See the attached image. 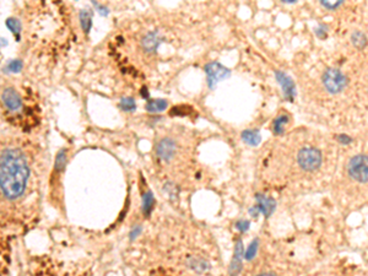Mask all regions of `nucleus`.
<instances>
[{
  "label": "nucleus",
  "mask_w": 368,
  "mask_h": 276,
  "mask_svg": "<svg viewBox=\"0 0 368 276\" xmlns=\"http://www.w3.org/2000/svg\"><path fill=\"white\" fill-rule=\"evenodd\" d=\"M157 156L164 161H170L172 157L176 154V144L172 139L165 138L157 144V148H156Z\"/></svg>",
  "instance_id": "9"
},
{
  "label": "nucleus",
  "mask_w": 368,
  "mask_h": 276,
  "mask_svg": "<svg viewBox=\"0 0 368 276\" xmlns=\"http://www.w3.org/2000/svg\"><path fill=\"white\" fill-rule=\"evenodd\" d=\"M275 77H276L277 83L281 85L285 98L290 102L294 101L295 96H296V85H295L294 80H292V79L290 78L287 74H285V72L280 71V70L275 71Z\"/></svg>",
  "instance_id": "6"
},
{
  "label": "nucleus",
  "mask_w": 368,
  "mask_h": 276,
  "mask_svg": "<svg viewBox=\"0 0 368 276\" xmlns=\"http://www.w3.org/2000/svg\"><path fill=\"white\" fill-rule=\"evenodd\" d=\"M119 107L125 112H134L137 108V103L132 97H124V98L120 99Z\"/></svg>",
  "instance_id": "17"
},
{
  "label": "nucleus",
  "mask_w": 368,
  "mask_h": 276,
  "mask_svg": "<svg viewBox=\"0 0 368 276\" xmlns=\"http://www.w3.org/2000/svg\"><path fill=\"white\" fill-rule=\"evenodd\" d=\"M21 68H22V63H21L20 60H13V62L8 65L9 70L14 72H19L21 70Z\"/></svg>",
  "instance_id": "22"
},
{
  "label": "nucleus",
  "mask_w": 368,
  "mask_h": 276,
  "mask_svg": "<svg viewBox=\"0 0 368 276\" xmlns=\"http://www.w3.org/2000/svg\"><path fill=\"white\" fill-rule=\"evenodd\" d=\"M167 106L168 102L166 101V99L157 98V99H149V101L146 102L145 108H146V111L150 112V113H157V112H164L165 109L167 108Z\"/></svg>",
  "instance_id": "13"
},
{
  "label": "nucleus",
  "mask_w": 368,
  "mask_h": 276,
  "mask_svg": "<svg viewBox=\"0 0 368 276\" xmlns=\"http://www.w3.org/2000/svg\"><path fill=\"white\" fill-rule=\"evenodd\" d=\"M323 85L328 90V92L336 95L348 86V78L339 69L330 68L327 69L323 74Z\"/></svg>",
  "instance_id": "2"
},
{
  "label": "nucleus",
  "mask_w": 368,
  "mask_h": 276,
  "mask_svg": "<svg viewBox=\"0 0 368 276\" xmlns=\"http://www.w3.org/2000/svg\"><path fill=\"white\" fill-rule=\"evenodd\" d=\"M249 212H250V215H252V216L256 217V216H258V214H259V210H258V208H256V206H254V208L250 209Z\"/></svg>",
  "instance_id": "26"
},
{
  "label": "nucleus",
  "mask_w": 368,
  "mask_h": 276,
  "mask_svg": "<svg viewBox=\"0 0 368 276\" xmlns=\"http://www.w3.org/2000/svg\"><path fill=\"white\" fill-rule=\"evenodd\" d=\"M344 4L343 0H339V2H321V5L322 7H324L325 9H328V10H335V9H337L339 7H341V5Z\"/></svg>",
  "instance_id": "21"
},
{
  "label": "nucleus",
  "mask_w": 368,
  "mask_h": 276,
  "mask_svg": "<svg viewBox=\"0 0 368 276\" xmlns=\"http://www.w3.org/2000/svg\"><path fill=\"white\" fill-rule=\"evenodd\" d=\"M164 41V37L160 35L157 31L149 32L147 35H145L143 39H141V45H143L144 51L147 52V53H155L160 47V44Z\"/></svg>",
  "instance_id": "8"
},
{
  "label": "nucleus",
  "mask_w": 368,
  "mask_h": 276,
  "mask_svg": "<svg viewBox=\"0 0 368 276\" xmlns=\"http://www.w3.org/2000/svg\"><path fill=\"white\" fill-rule=\"evenodd\" d=\"M258 244H259V241H258V239H254V241H253L252 243L249 244L248 249L246 250V253H244L243 258H246L247 260H252L253 258L255 257L256 250H258Z\"/></svg>",
  "instance_id": "19"
},
{
  "label": "nucleus",
  "mask_w": 368,
  "mask_h": 276,
  "mask_svg": "<svg viewBox=\"0 0 368 276\" xmlns=\"http://www.w3.org/2000/svg\"><path fill=\"white\" fill-rule=\"evenodd\" d=\"M7 26L14 33H19L21 31V23H20V21L16 19H9L7 21Z\"/></svg>",
  "instance_id": "20"
},
{
  "label": "nucleus",
  "mask_w": 368,
  "mask_h": 276,
  "mask_svg": "<svg viewBox=\"0 0 368 276\" xmlns=\"http://www.w3.org/2000/svg\"><path fill=\"white\" fill-rule=\"evenodd\" d=\"M348 172L350 177L360 183H367L368 181V166L367 157L363 155H357L349 161Z\"/></svg>",
  "instance_id": "4"
},
{
  "label": "nucleus",
  "mask_w": 368,
  "mask_h": 276,
  "mask_svg": "<svg viewBox=\"0 0 368 276\" xmlns=\"http://www.w3.org/2000/svg\"><path fill=\"white\" fill-rule=\"evenodd\" d=\"M204 70L207 75V85H209L210 89H214L219 81L224 80V79L228 78L231 75L230 69L226 68V66L217 62H211L209 64H206Z\"/></svg>",
  "instance_id": "5"
},
{
  "label": "nucleus",
  "mask_w": 368,
  "mask_h": 276,
  "mask_svg": "<svg viewBox=\"0 0 368 276\" xmlns=\"http://www.w3.org/2000/svg\"><path fill=\"white\" fill-rule=\"evenodd\" d=\"M140 231H141V229H140V227H139V229H135V230H134V231H133V232H132V239H134L135 237H137V236L139 235V233H140Z\"/></svg>",
  "instance_id": "28"
},
{
  "label": "nucleus",
  "mask_w": 368,
  "mask_h": 276,
  "mask_svg": "<svg viewBox=\"0 0 368 276\" xmlns=\"http://www.w3.org/2000/svg\"><path fill=\"white\" fill-rule=\"evenodd\" d=\"M29 165L16 148H8L0 156V189L9 199L19 198L29 181Z\"/></svg>",
  "instance_id": "1"
},
{
  "label": "nucleus",
  "mask_w": 368,
  "mask_h": 276,
  "mask_svg": "<svg viewBox=\"0 0 368 276\" xmlns=\"http://www.w3.org/2000/svg\"><path fill=\"white\" fill-rule=\"evenodd\" d=\"M141 96L144 97V98H149V91L146 90V87H143V90H141Z\"/></svg>",
  "instance_id": "27"
},
{
  "label": "nucleus",
  "mask_w": 368,
  "mask_h": 276,
  "mask_svg": "<svg viewBox=\"0 0 368 276\" xmlns=\"http://www.w3.org/2000/svg\"><path fill=\"white\" fill-rule=\"evenodd\" d=\"M153 206H155V198H153V194L149 190V192L144 194L143 198V210L146 216H149V215L151 214Z\"/></svg>",
  "instance_id": "15"
},
{
  "label": "nucleus",
  "mask_w": 368,
  "mask_h": 276,
  "mask_svg": "<svg viewBox=\"0 0 368 276\" xmlns=\"http://www.w3.org/2000/svg\"><path fill=\"white\" fill-rule=\"evenodd\" d=\"M351 42L357 49H363L367 45V37L363 32L355 31L351 35Z\"/></svg>",
  "instance_id": "16"
},
{
  "label": "nucleus",
  "mask_w": 368,
  "mask_h": 276,
  "mask_svg": "<svg viewBox=\"0 0 368 276\" xmlns=\"http://www.w3.org/2000/svg\"><path fill=\"white\" fill-rule=\"evenodd\" d=\"M249 226H250V222H249V221H246V220H240V221H237V222H236V227L238 230H240L241 232L248 231Z\"/></svg>",
  "instance_id": "23"
},
{
  "label": "nucleus",
  "mask_w": 368,
  "mask_h": 276,
  "mask_svg": "<svg viewBox=\"0 0 368 276\" xmlns=\"http://www.w3.org/2000/svg\"><path fill=\"white\" fill-rule=\"evenodd\" d=\"M242 139L246 144L250 145V146H258L261 141L260 133L255 129L244 130V132L242 133Z\"/></svg>",
  "instance_id": "12"
},
{
  "label": "nucleus",
  "mask_w": 368,
  "mask_h": 276,
  "mask_svg": "<svg viewBox=\"0 0 368 276\" xmlns=\"http://www.w3.org/2000/svg\"><path fill=\"white\" fill-rule=\"evenodd\" d=\"M258 276H274L273 274H261V275H258Z\"/></svg>",
  "instance_id": "29"
},
{
  "label": "nucleus",
  "mask_w": 368,
  "mask_h": 276,
  "mask_svg": "<svg viewBox=\"0 0 368 276\" xmlns=\"http://www.w3.org/2000/svg\"><path fill=\"white\" fill-rule=\"evenodd\" d=\"M297 161L304 171H317L322 165V154L318 148L303 147L298 153Z\"/></svg>",
  "instance_id": "3"
},
{
  "label": "nucleus",
  "mask_w": 368,
  "mask_h": 276,
  "mask_svg": "<svg viewBox=\"0 0 368 276\" xmlns=\"http://www.w3.org/2000/svg\"><path fill=\"white\" fill-rule=\"evenodd\" d=\"M336 139H337V141L341 142V144H344V145H349V144H351V142H352V139L350 138V136L345 135V134L336 135Z\"/></svg>",
  "instance_id": "25"
},
{
  "label": "nucleus",
  "mask_w": 368,
  "mask_h": 276,
  "mask_svg": "<svg viewBox=\"0 0 368 276\" xmlns=\"http://www.w3.org/2000/svg\"><path fill=\"white\" fill-rule=\"evenodd\" d=\"M243 242L241 239H238L236 242V245H234V254L233 259H232L231 265H230V275L231 276H237L240 274L241 269H242V259H243Z\"/></svg>",
  "instance_id": "10"
},
{
  "label": "nucleus",
  "mask_w": 368,
  "mask_h": 276,
  "mask_svg": "<svg viewBox=\"0 0 368 276\" xmlns=\"http://www.w3.org/2000/svg\"><path fill=\"white\" fill-rule=\"evenodd\" d=\"M327 30H328L327 26L321 25L318 29H316V35L318 36L319 38H325L327 37Z\"/></svg>",
  "instance_id": "24"
},
{
  "label": "nucleus",
  "mask_w": 368,
  "mask_h": 276,
  "mask_svg": "<svg viewBox=\"0 0 368 276\" xmlns=\"http://www.w3.org/2000/svg\"><path fill=\"white\" fill-rule=\"evenodd\" d=\"M80 20H81V26H83V29L85 30V32H89L90 29H91V13H87V11H81Z\"/></svg>",
  "instance_id": "18"
},
{
  "label": "nucleus",
  "mask_w": 368,
  "mask_h": 276,
  "mask_svg": "<svg viewBox=\"0 0 368 276\" xmlns=\"http://www.w3.org/2000/svg\"><path fill=\"white\" fill-rule=\"evenodd\" d=\"M255 199L256 202H258L256 208H258L259 212H263L265 217H269L276 208L275 200L273 198H269V196H265L264 194H256Z\"/></svg>",
  "instance_id": "11"
},
{
  "label": "nucleus",
  "mask_w": 368,
  "mask_h": 276,
  "mask_svg": "<svg viewBox=\"0 0 368 276\" xmlns=\"http://www.w3.org/2000/svg\"><path fill=\"white\" fill-rule=\"evenodd\" d=\"M2 99H3V103H4L5 108L9 109V111L17 112L22 108L21 97L14 89L5 90L2 95Z\"/></svg>",
  "instance_id": "7"
},
{
  "label": "nucleus",
  "mask_w": 368,
  "mask_h": 276,
  "mask_svg": "<svg viewBox=\"0 0 368 276\" xmlns=\"http://www.w3.org/2000/svg\"><path fill=\"white\" fill-rule=\"evenodd\" d=\"M288 120L290 117L287 114H281V116L277 117L276 119L274 120V133H275L276 135H281L282 133L285 132V126L288 123Z\"/></svg>",
  "instance_id": "14"
}]
</instances>
